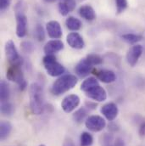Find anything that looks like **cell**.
<instances>
[{"instance_id":"15","label":"cell","mask_w":145,"mask_h":146,"mask_svg":"<svg viewBox=\"0 0 145 146\" xmlns=\"http://www.w3.org/2000/svg\"><path fill=\"white\" fill-rule=\"evenodd\" d=\"M63 48H64L63 42L59 39H54L48 41L45 44L43 48V51L46 54H54L61 51Z\"/></svg>"},{"instance_id":"28","label":"cell","mask_w":145,"mask_h":146,"mask_svg":"<svg viewBox=\"0 0 145 146\" xmlns=\"http://www.w3.org/2000/svg\"><path fill=\"white\" fill-rule=\"evenodd\" d=\"M34 36H35V38H36V40L39 41V42H42L45 39V36H46V35H45V30L39 24L36 25L35 29H34Z\"/></svg>"},{"instance_id":"32","label":"cell","mask_w":145,"mask_h":146,"mask_svg":"<svg viewBox=\"0 0 145 146\" xmlns=\"http://www.w3.org/2000/svg\"><path fill=\"white\" fill-rule=\"evenodd\" d=\"M60 2H62L69 9L70 11H73L76 5L75 0H60Z\"/></svg>"},{"instance_id":"26","label":"cell","mask_w":145,"mask_h":146,"mask_svg":"<svg viewBox=\"0 0 145 146\" xmlns=\"http://www.w3.org/2000/svg\"><path fill=\"white\" fill-rule=\"evenodd\" d=\"M86 59L91 63V65L93 66H99V65H101L104 61L103 58L99 55V54H88Z\"/></svg>"},{"instance_id":"22","label":"cell","mask_w":145,"mask_h":146,"mask_svg":"<svg viewBox=\"0 0 145 146\" xmlns=\"http://www.w3.org/2000/svg\"><path fill=\"white\" fill-rule=\"evenodd\" d=\"M87 114H88V110H87V108L81 107L77 110H75V112L73 114V118H74L75 122L81 123L85 120V118L87 117Z\"/></svg>"},{"instance_id":"9","label":"cell","mask_w":145,"mask_h":146,"mask_svg":"<svg viewBox=\"0 0 145 146\" xmlns=\"http://www.w3.org/2000/svg\"><path fill=\"white\" fill-rule=\"evenodd\" d=\"M80 98L76 94H69L67 95L61 103L62 110L66 113H71L76 109L80 105Z\"/></svg>"},{"instance_id":"14","label":"cell","mask_w":145,"mask_h":146,"mask_svg":"<svg viewBox=\"0 0 145 146\" xmlns=\"http://www.w3.org/2000/svg\"><path fill=\"white\" fill-rule=\"evenodd\" d=\"M101 113L108 121H112L117 117L118 113H119V109H118V106L115 103L110 102L102 106Z\"/></svg>"},{"instance_id":"25","label":"cell","mask_w":145,"mask_h":146,"mask_svg":"<svg viewBox=\"0 0 145 146\" xmlns=\"http://www.w3.org/2000/svg\"><path fill=\"white\" fill-rule=\"evenodd\" d=\"M14 112V106L9 102V101H5V102H2L1 104V113L3 115H11Z\"/></svg>"},{"instance_id":"31","label":"cell","mask_w":145,"mask_h":146,"mask_svg":"<svg viewBox=\"0 0 145 146\" xmlns=\"http://www.w3.org/2000/svg\"><path fill=\"white\" fill-rule=\"evenodd\" d=\"M58 9H59V12H60V14L61 15H63V16H66L71 11L69 10V9L62 3V2H60V3H59V4H58Z\"/></svg>"},{"instance_id":"2","label":"cell","mask_w":145,"mask_h":146,"mask_svg":"<svg viewBox=\"0 0 145 146\" xmlns=\"http://www.w3.org/2000/svg\"><path fill=\"white\" fill-rule=\"evenodd\" d=\"M78 80L77 77L74 75L67 74L59 77L52 85L51 93L54 95L60 96L65 93L70 91L76 85Z\"/></svg>"},{"instance_id":"10","label":"cell","mask_w":145,"mask_h":146,"mask_svg":"<svg viewBox=\"0 0 145 146\" xmlns=\"http://www.w3.org/2000/svg\"><path fill=\"white\" fill-rule=\"evenodd\" d=\"M86 95L89 99L95 100L97 102H103L105 101L107 99V93L105 89L100 85H98L86 92Z\"/></svg>"},{"instance_id":"4","label":"cell","mask_w":145,"mask_h":146,"mask_svg":"<svg viewBox=\"0 0 145 146\" xmlns=\"http://www.w3.org/2000/svg\"><path fill=\"white\" fill-rule=\"evenodd\" d=\"M42 64L47 73L53 76H60L65 73V67L57 60L54 54H46L42 59Z\"/></svg>"},{"instance_id":"21","label":"cell","mask_w":145,"mask_h":146,"mask_svg":"<svg viewBox=\"0 0 145 146\" xmlns=\"http://www.w3.org/2000/svg\"><path fill=\"white\" fill-rule=\"evenodd\" d=\"M99 85V82H98V79L95 78V77H88L87 78L86 80H84L81 85V90H82L83 92H87L88 90H90L91 88L96 87Z\"/></svg>"},{"instance_id":"23","label":"cell","mask_w":145,"mask_h":146,"mask_svg":"<svg viewBox=\"0 0 145 146\" xmlns=\"http://www.w3.org/2000/svg\"><path fill=\"white\" fill-rule=\"evenodd\" d=\"M121 38L129 44H135L139 41H141L143 39V36L134 33H126V34H123L121 36Z\"/></svg>"},{"instance_id":"11","label":"cell","mask_w":145,"mask_h":146,"mask_svg":"<svg viewBox=\"0 0 145 146\" xmlns=\"http://www.w3.org/2000/svg\"><path fill=\"white\" fill-rule=\"evenodd\" d=\"M46 30L48 36L53 39H60L62 36V29L57 21H50L46 25Z\"/></svg>"},{"instance_id":"17","label":"cell","mask_w":145,"mask_h":146,"mask_svg":"<svg viewBox=\"0 0 145 146\" xmlns=\"http://www.w3.org/2000/svg\"><path fill=\"white\" fill-rule=\"evenodd\" d=\"M79 15H81V17H82L83 19H85L86 21H92L96 19L95 10L93 9V8L91 5H88V4L82 5L80 7Z\"/></svg>"},{"instance_id":"36","label":"cell","mask_w":145,"mask_h":146,"mask_svg":"<svg viewBox=\"0 0 145 146\" xmlns=\"http://www.w3.org/2000/svg\"><path fill=\"white\" fill-rule=\"evenodd\" d=\"M86 106L87 107V108H89V109H92V110H94L96 109L97 107V106H96V104H94V103H92V102H86Z\"/></svg>"},{"instance_id":"18","label":"cell","mask_w":145,"mask_h":146,"mask_svg":"<svg viewBox=\"0 0 145 146\" xmlns=\"http://www.w3.org/2000/svg\"><path fill=\"white\" fill-rule=\"evenodd\" d=\"M66 26L67 27V28L71 31H74V32H76V31H79L81 27H82V24H81V21L74 17V16H69L66 21Z\"/></svg>"},{"instance_id":"33","label":"cell","mask_w":145,"mask_h":146,"mask_svg":"<svg viewBox=\"0 0 145 146\" xmlns=\"http://www.w3.org/2000/svg\"><path fill=\"white\" fill-rule=\"evenodd\" d=\"M113 146H125L124 140L121 138H116V139H115Z\"/></svg>"},{"instance_id":"5","label":"cell","mask_w":145,"mask_h":146,"mask_svg":"<svg viewBox=\"0 0 145 146\" xmlns=\"http://www.w3.org/2000/svg\"><path fill=\"white\" fill-rule=\"evenodd\" d=\"M85 125L88 130L94 133H98L102 131L105 127L106 121L100 115H90L87 118Z\"/></svg>"},{"instance_id":"29","label":"cell","mask_w":145,"mask_h":146,"mask_svg":"<svg viewBox=\"0 0 145 146\" xmlns=\"http://www.w3.org/2000/svg\"><path fill=\"white\" fill-rule=\"evenodd\" d=\"M114 141H115V139L112 134L105 133L104 136H102L101 144H102V146H113Z\"/></svg>"},{"instance_id":"12","label":"cell","mask_w":145,"mask_h":146,"mask_svg":"<svg viewBox=\"0 0 145 146\" xmlns=\"http://www.w3.org/2000/svg\"><path fill=\"white\" fill-rule=\"evenodd\" d=\"M66 42L69 46L75 49H81L85 47L83 37L78 33H71L66 36Z\"/></svg>"},{"instance_id":"38","label":"cell","mask_w":145,"mask_h":146,"mask_svg":"<svg viewBox=\"0 0 145 146\" xmlns=\"http://www.w3.org/2000/svg\"><path fill=\"white\" fill-rule=\"evenodd\" d=\"M39 146H45L44 145H39Z\"/></svg>"},{"instance_id":"34","label":"cell","mask_w":145,"mask_h":146,"mask_svg":"<svg viewBox=\"0 0 145 146\" xmlns=\"http://www.w3.org/2000/svg\"><path fill=\"white\" fill-rule=\"evenodd\" d=\"M138 133H139V134H140L141 137H144L145 136V121H143V122L140 124Z\"/></svg>"},{"instance_id":"1","label":"cell","mask_w":145,"mask_h":146,"mask_svg":"<svg viewBox=\"0 0 145 146\" xmlns=\"http://www.w3.org/2000/svg\"><path fill=\"white\" fill-rule=\"evenodd\" d=\"M30 107L33 114L41 115L44 109V95L43 88L38 83H32L29 90Z\"/></svg>"},{"instance_id":"19","label":"cell","mask_w":145,"mask_h":146,"mask_svg":"<svg viewBox=\"0 0 145 146\" xmlns=\"http://www.w3.org/2000/svg\"><path fill=\"white\" fill-rule=\"evenodd\" d=\"M12 131V125L8 121H2L0 123V139L2 140L8 138Z\"/></svg>"},{"instance_id":"20","label":"cell","mask_w":145,"mask_h":146,"mask_svg":"<svg viewBox=\"0 0 145 146\" xmlns=\"http://www.w3.org/2000/svg\"><path fill=\"white\" fill-rule=\"evenodd\" d=\"M10 97V88L8 83L2 80L0 83V99L1 102L8 101Z\"/></svg>"},{"instance_id":"8","label":"cell","mask_w":145,"mask_h":146,"mask_svg":"<svg viewBox=\"0 0 145 146\" xmlns=\"http://www.w3.org/2000/svg\"><path fill=\"white\" fill-rule=\"evenodd\" d=\"M16 18V35L18 37L22 38L26 35L27 33V17L25 12L15 13Z\"/></svg>"},{"instance_id":"13","label":"cell","mask_w":145,"mask_h":146,"mask_svg":"<svg viewBox=\"0 0 145 146\" xmlns=\"http://www.w3.org/2000/svg\"><path fill=\"white\" fill-rule=\"evenodd\" d=\"M93 69V66L91 65V63L85 58L81 60L77 65L75 66V72L76 73V75L80 77H85L87 76H88Z\"/></svg>"},{"instance_id":"30","label":"cell","mask_w":145,"mask_h":146,"mask_svg":"<svg viewBox=\"0 0 145 146\" xmlns=\"http://www.w3.org/2000/svg\"><path fill=\"white\" fill-rule=\"evenodd\" d=\"M127 5H128L127 0H115V6H116L117 14L122 13L127 8Z\"/></svg>"},{"instance_id":"35","label":"cell","mask_w":145,"mask_h":146,"mask_svg":"<svg viewBox=\"0 0 145 146\" xmlns=\"http://www.w3.org/2000/svg\"><path fill=\"white\" fill-rule=\"evenodd\" d=\"M62 146H75V144H74V142H73V140L72 139L67 138V139H65V141H64V143H63Z\"/></svg>"},{"instance_id":"16","label":"cell","mask_w":145,"mask_h":146,"mask_svg":"<svg viewBox=\"0 0 145 146\" xmlns=\"http://www.w3.org/2000/svg\"><path fill=\"white\" fill-rule=\"evenodd\" d=\"M96 78L104 83H111L116 80V75L110 70H96L94 71Z\"/></svg>"},{"instance_id":"27","label":"cell","mask_w":145,"mask_h":146,"mask_svg":"<svg viewBox=\"0 0 145 146\" xmlns=\"http://www.w3.org/2000/svg\"><path fill=\"white\" fill-rule=\"evenodd\" d=\"M21 50L26 54H31L35 49V45L31 41H23L21 43Z\"/></svg>"},{"instance_id":"3","label":"cell","mask_w":145,"mask_h":146,"mask_svg":"<svg viewBox=\"0 0 145 146\" xmlns=\"http://www.w3.org/2000/svg\"><path fill=\"white\" fill-rule=\"evenodd\" d=\"M22 63H17V64H10L9 68L7 69L6 76L7 79L10 82H15L18 86L21 91H23L26 88L27 84L25 80L24 75L21 70Z\"/></svg>"},{"instance_id":"24","label":"cell","mask_w":145,"mask_h":146,"mask_svg":"<svg viewBox=\"0 0 145 146\" xmlns=\"http://www.w3.org/2000/svg\"><path fill=\"white\" fill-rule=\"evenodd\" d=\"M80 142H81V146H91L93 143V138L89 133L83 132L81 134Z\"/></svg>"},{"instance_id":"37","label":"cell","mask_w":145,"mask_h":146,"mask_svg":"<svg viewBox=\"0 0 145 146\" xmlns=\"http://www.w3.org/2000/svg\"><path fill=\"white\" fill-rule=\"evenodd\" d=\"M44 2H46V3H54L56 0H43Z\"/></svg>"},{"instance_id":"7","label":"cell","mask_w":145,"mask_h":146,"mask_svg":"<svg viewBox=\"0 0 145 146\" xmlns=\"http://www.w3.org/2000/svg\"><path fill=\"white\" fill-rule=\"evenodd\" d=\"M144 47L140 44H136L129 48L126 54V61L128 65L132 67L135 66L138 63L139 58L143 54Z\"/></svg>"},{"instance_id":"6","label":"cell","mask_w":145,"mask_h":146,"mask_svg":"<svg viewBox=\"0 0 145 146\" xmlns=\"http://www.w3.org/2000/svg\"><path fill=\"white\" fill-rule=\"evenodd\" d=\"M5 54L7 59L9 60L10 64H17L22 63V59L20 56L18 50L15 47V42L12 40H9L5 43Z\"/></svg>"},{"instance_id":"39","label":"cell","mask_w":145,"mask_h":146,"mask_svg":"<svg viewBox=\"0 0 145 146\" xmlns=\"http://www.w3.org/2000/svg\"></svg>"}]
</instances>
